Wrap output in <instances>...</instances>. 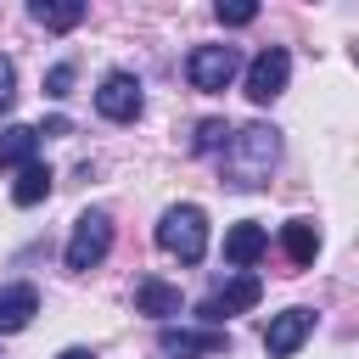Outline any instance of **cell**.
Segmentation results:
<instances>
[{
    "label": "cell",
    "instance_id": "12",
    "mask_svg": "<svg viewBox=\"0 0 359 359\" xmlns=\"http://www.w3.org/2000/svg\"><path fill=\"white\" fill-rule=\"evenodd\" d=\"M39 163V129L34 123H11L0 135V168H28Z\"/></svg>",
    "mask_w": 359,
    "mask_h": 359
},
{
    "label": "cell",
    "instance_id": "21",
    "mask_svg": "<svg viewBox=\"0 0 359 359\" xmlns=\"http://www.w3.org/2000/svg\"><path fill=\"white\" fill-rule=\"evenodd\" d=\"M56 359H95V353H90V348H62Z\"/></svg>",
    "mask_w": 359,
    "mask_h": 359
},
{
    "label": "cell",
    "instance_id": "22",
    "mask_svg": "<svg viewBox=\"0 0 359 359\" xmlns=\"http://www.w3.org/2000/svg\"><path fill=\"white\" fill-rule=\"evenodd\" d=\"M0 359H6V353H0Z\"/></svg>",
    "mask_w": 359,
    "mask_h": 359
},
{
    "label": "cell",
    "instance_id": "14",
    "mask_svg": "<svg viewBox=\"0 0 359 359\" xmlns=\"http://www.w3.org/2000/svg\"><path fill=\"white\" fill-rule=\"evenodd\" d=\"M39 314V292L34 286H6L0 292V331H22Z\"/></svg>",
    "mask_w": 359,
    "mask_h": 359
},
{
    "label": "cell",
    "instance_id": "20",
    "mask_svg": "<svg viewBox=\"0 0 359 359\" xmlns=\"http://www.w3.org/2000/svg\"><path fill=\"white\" fill-rule=\"evenodd\" d=\"M11 101H17V67H11L6 56H0V112H6Z\"/></svg>",
    "mask_w": 359,
    "mask_h": 359
},
{
    "label": "cell",
    "instance_id": "19",
    "mask_svg": "<svg viewBox=\"0 0 359 359\" xmlns=\"http://www.w3.org/2000/svg\"><path fill=\"white\" fill-rule=\"evenodd\" d=\"M67 90H73V62H56V67L45 73V95H56V101H62Z\"/></svg>",
    "mask_w": 359,
    "mask_h": 359
},
{
    "label": "cell",
    "instance_id": "7",
    "mask_svg": "<svg viewBox=\"0 0 359 359\" xmlns=\"http://www.w3.org/2000/svg\"><path fill=\"white\" fill-rule=\"evenodd\" d=\"M157 353L163 359H213V353H230V337L224 331H191V325H163L157 331Z\"/></svg>",
    "mask_w": 359,
    "mask_h": 359
},
{
    "label": "cell",
    "instance_id": "17",
    "mask_svg": "<svg viewBox=\"0 0 359 359\" xmlns=\"http://www.w3.org/2000/svg\"><path fill=\"white\" fill-rule=\"evenodd\" d=\"M224 146H230V123H224V118H202V123H196L191 151H202V157H208V151H224Z\"/></svg>",
    "mask_w": 359,
    "mask_h": 359
},
{
    "label": "cell",
    "instance_id": "13",
    "mask_svg": "<svg viewBox=\"0 0 359 359\" xmlns=\"http://www.w3.org/2000/svg\"><path fill=\"white\" fill-rule=\"evenodd\" d=\"M28 17H34L39 28H50V34H67V28L84 22V0H34Z\"/></svg>",
    "mask_w": 359,
    "mask_h": 359
},
{
    "label": "cell",
    "instance_id": "9",
    "mask_svg": "<svg viewBox=\"0 0 359 359\" xmlns=\"http://www.w3.org/2000/svg\"><path fill=\"white\" fill-rule=\"evenodd\" d=\"M309 331H314V309H286V314H275L264 325V353L269 359H292L309 342Z\"/></svg>",
    "mask_w": 359,
    "mask_h": 359
},
{
    "label": "cell",
    "instance_id": "11",
    "mask_svg": "<svg viewBox=\"0 0 359 359\" xmlns=\"http://www.w3.org/2000/svg\"><path fill=\"white\" fill-rule=\"evenodd\" d=\"M264 247H269V236H264V224H230L224 230V258L236 264V269H247V264H258L264 258Z\"/></svg>",
    "mask_w": 359,
    "mask_h": 359
},
{
    "label": "cell",
    "instance_id": "5",
    "mask_svg": "<svg viewBox=\"0 0 359 359\" xmlns=\"http://www.w3.org/2000/svg\"><path fill=\"white\" fill-rule=\"evenodd\" d=\"M258 297H264V280H258L252 269H236V275H230V280H224V286H219L213 297H202V320H208V325L219 331V325H224L230 314H247V309H252Z\"/></svg>",
    "mask_w": 359,
    "mask_h": 359
},
{
    "label": "cell",
    "instance_id": "2",
    "mask_svg": "<svg viewBox=\"0 0 359 359\" xmlns=\"http://www.w3.org/2000/svg\"><path fill=\"white\" fill-rule=\"evenodd\" d=\"M157 247H163L168 258H180V264H202V252H208V213H202L196 202L163 208V219H157Z\"/></svg>",
    "mask_w": 359,
    "mask_h": 359
},
{
    "label": "cell",
    "instance_id": "6",
    "mask_svg": "<svg viewBox=\"0 0 359 359\" xmlns=\"http://www.w3.org/2000/svg\"><path fill=\"white\" fill-rule=\"evenodd\" d=\"M140 107H146V95H140V79H135V73L118 67V73L101 79V90H95V112H101L107 123H135Z\"/></svg>",
    "mask_w": 359,
    "mask_h": 359
},
{
    "label": "cell",
    "instance_id": "3",
    "mask_svg": "<svg viewBox=\"0 0 359 359\" xmlns=\"http://www.w3.org/2000/svg\"><path fill=\"white\" fill-rule=\"evenodd\" d=\"M236 73H241V50H236V45H196V50L185 56V79H191V90H202V95L230 90Z\"/></svg>",
    "mask_w": 359,
    "mask_h": 359
},
{
    "label": "cell",
    "instance_id": "15",
    "mask_svg": "<svg viewBox=\"0 0 359 359\" xmlns=\"http://www.w3.org/2000/svg\"><path fill=\"white\" fill-rule=\"evenodd\" d=\"M280 247H286L292 264H314V252H320V230H314V219H286V224H280Z\"/></svg>",
    "mask_w": 359,
    "mask_h": 359
},
{
    "label": "cell",
    "instance_id": "8",
    "mask_svg": "<svg viewBox=\"0 0 359 359\" xmlns=\"http://www.w3.org/2000/svg\"><path fill=\"white\" fill-rule=\"evenodd\" d=\"M286 79H292V56L280 50V45H269V50H258L252 62H247V101H258V107H269L280 90H286Z\"/></svg>",
    "mask_w": 359,
    "mask_h": 359
},
{
    "label": "cell",
    "instance_id": "16",
    "mask_svg": "<svg viewBox=\"0 0 359 359\" xmlns=\"http://www.w3.org/2000/svg\"><path fill=\"white\" fill-rule=\"evenodd\" d=\"M50 185H56V180H50V168H45V163H28V168L11 180V202H17V208H34V202H45V196H50Z\"/></svg>",
    "mask_w": 359,
    "mask_h": 359
},
{
    "label": "cell",
    "instance_id": "4",
    "mask_svg": "<svg viewBox=\"0 0 359 359\" xmlns=\"http://www.w3.org/2000/svg\"><path fill=\"white\" fill-rule=\"evenodd\" d=\"M107 252H112V219H107L101 208L79 213V219H73V236H67V252H62V258H67V269H79V275H84V269H95Z\"/></svg>",
    "mask_w": 359,
    "mask_h": 359
},
{
    "label": "cell",
    "instance_id": "1",
    "mask_svg": "<svg viewBox=\"0 0 359 359\" xmlns=\"http://www.w3.org/2000/svg\"><path fill=\"white\" fill-rule=\"evenodd\" d=\"M275 163H280V129H275V123L230 129V146L219 151V168H224V180H230L236 191H258Z\"/></svg>",
    "mask_w": 359,
    "mask_h": 359
},
{
    "label": "cell",
    "instance_id": "10",
    "mask_svg": "<svg viewBox=\"0 0 359 359\" xmlns=\"http://www.w3.org/2000/svg\"><path fill=\"white\" fill-rule=\"evenodd\" d=\"M135 314H151V320L180 314V286H168V280H157V275H140V280H135Z\"/></svg>",
    "mask_w": 359,
    "mask_h": 359
},
{
    "label": "cell",
    "instance_id": "18",
    "mask_svg": "<svg viewBox=\"0 0 359 359\" xmlns=\"http://www.w3.org/2000/svg\"><path fill=\"white\" fill-rule=\"evenodd\" d=\"M213 17H219L224 28H247V22L258 17V6H252V0H219V6H213Z\"/></svg>",
    "mask_w": 359,
    "mask_h": 359
}]
</instances>
